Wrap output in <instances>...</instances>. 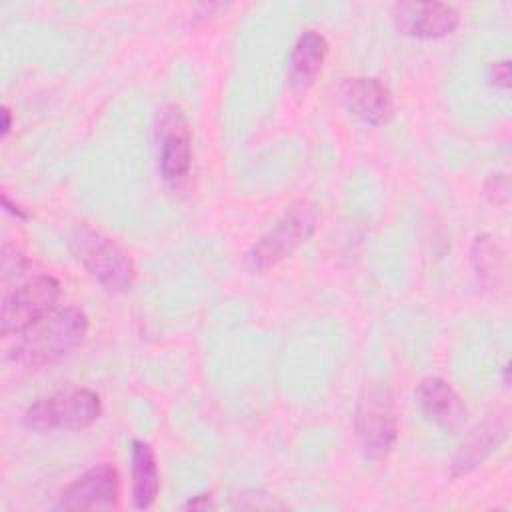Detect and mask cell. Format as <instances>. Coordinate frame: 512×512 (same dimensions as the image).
<instances>
[{"mask_svg": "<svg viewBox=\"0 0 512 512\" xmlns=\"http://www.w3.org/2000/svg\"><path fill=\"white\" fill-rule=\"evenodd\" d=\"M88 334V316L76 308H60L18 334L10 358L24 368H44L76 350Z\"/></svg>", "mask_w": 512, "mask_h": 512, "instance_id": "6da1fadb", "label": "cell"}, {"mask_svg": "<svg viewBox=\"0 0 512 512\" xmlns=\"http://www.w3.org/2000/svg\"><path fill=\"white\" fill-rule=\"evenodd\" d=\"M68 246L84 270L106 290L126 292L132 288L136 268L128 254L102 230L82 222L68 236Z\"/></svg>", "mask_w": 512, "mask_h": 512, "instance_id": "7a4b0ae2", "label": "cell"}, {"mask_svg": "<svg viewBox=\"0 0 512 512\" xmlns=\"http://www.w3.org/2000/svg\"><path fill=\"white\" fill-rule=\"evenodd\" d=\"M354 432L362 454L370 460H382L394 448L398 412L386 382L370 380L362 386L354 412Z\"/></svg>", "mask_w": 512, "mask_h": 512, "instance_id": "3957f363", "label": "cell"}, {"mask_svg": "<svg viewBox=\"0 0 512 512\" xmlns=\"http://www.w3.org/2000/svg\"><path fill=\"white\" fill-rule=\"evenodd\" d=\"M318 222L316 208L298 200L290 204L276 222L250 246L244 264L252 272H264L292 256L312 234Z\"/></svg>", "mask_w": 512, "mask_h": 512, "instance_id": "277c9868", "label": "cell"}, {"mask_svg": "<svg viewBox=\"0 0 512 512\" xmlns=\"http://www.w3.org/2000/svg\"><path fill=\"white\" fill-rule=\"evenodd\" d=\"M102 414V400L90 388H66L40 398L24 412V426L36 432L84 430Z\"/></svg>", "mask_w": 512, "mask_h": 512, "instance_id": "5b68a950", "label": "cell"}, {"mask_svg": "<svg viewBox=\"0 0 512 512\" xmlns=\"http://www.w3.org/2000/svg\"><path fill=\"white\" fill-rule=\"evenodd\" d=\"M60 282L52 274L32 276L2 296L0 332L2 336L22 334L56 310Z\"/></svg>", "mask_w": 512, "mask_h": 512, "instance_id": "8992f818", "label": "cell"}, {"mask_svg": "<svg viewBox=\"0 0 512 512\" xmlns=\"http://www.w3.org/2000/svg\"><path fill=\"white\" fill-rule=\"evenodd\" d=\"M392 22L404 36L438 40L458 30L460 12L446 2H398L392 6Z\"/></svg>", "mask_w": 512, "mask_h": 512, "instance_id": "52a82bcc", "label": "cell"}, {"mask_svg": "<svg viewBox=\"0 0 512 512\" xmlns=\"http://www.w3.org/2000/svg\"><path fill=\"white\" fill-rule=\"evenodd\" d=\"M120 498V476L110 464H96L58 496V510H110Z\"/></svg>", "mask_w": 512, "mask_h": 512, "instance_id": "ba28073f", "label": "cell"}, {"mask_svg": "<svg viewBox=\"0 0 512 512\" xmlns=\"http://www.w3.org/2000/svg\"><path fill=\"white\" fill-rule=\"evenodd\" d=\"M192 164V134L184 114L178 108H168L158 124V168L168 184H178L186 178Z\"/></svg>", "mask_w": 512, "mask_h": 512, "instance_id": "9c48e42d", "label": "cell"}, {"mask_svg": "<svg viewBox=\"0 0 512 512\" xmlns=\"http://www.w3.org/2000/svg\"><path fill=\"white\" fill-rule=\"evenodd\" d=\"M342 106L360 122L380 126L390 120L394 112V102L388 86L372 76L346 78L340 88Z\"/></svg>", "mask_w": 512, "mask_h": 512, "instance_id": "30bf717a", "label": "cell"}, {"mask_svg": "<svg viewBox=\"0 0 512 512\" xmlns=\"http://www.w3.org/2000/svg\"><path fill=\"white\" fill-rule=\"evenodd\" d=\"M414 400L420 412L442 430L456 432L464 426L468 410L462 396L440 376H426L414 388Z\"/></svg>", "mask_w": 512, "mask_h": 512, "instance_id": "8fae6325", "label": "cell"}, {"mask_svg": "<svg viewBox=\"0 0 512 512\" xmlns=\"http://www.w3.org/2000/svg\"><path fill=\"white\" fill-rule=\"evenodd\" d=\"M508 436V418L506 414H490L480 424H476L458 446L452 462L450 476L458 478L474 468H478Z\"/></svg>", "mask_w": 512, "mask_h": 512, "instance_id": "7c38bea8", "label": "cell"}, {"mask_svg": "<svg viewBox=\"0 0 512 512\" xmlns=\"http://www.w3.org/2000/svg\"><path fill=\"white\" fill-rule=\"evenodd\" d=\"M328 54L326 38L316 30H304L288 58V84L294 92H306L318 78Z\"/></svg>", "mask_w": 512, "mask_h": 512, "instance_id": "4fadbf2b", "label": "cell"}, {"mask_svg": "<svg viewBox=\"0 0 512 512\" xmlns=\"http://www.w3.org/2000/svg\"><path fill=\"white\" fill-rule=\"evenodd\" d=\"M132 504L146 510L154 504L160 490V472L152 446L144 440L132 442Z\"/></svg>", "mask_w": 512, "mask_h": 512, "instance_id": "5bb4252c", "label": "cell"}, {"mask_svg": "<svg viewBox=\"0 0 512 512\" xmlns=\"http://www.w3.org/2000/svg\"><path fill=\"white\" fill-rule=\"evenodd\" d=\"M236 500H250V502H242L240 508H284L282 502H276L272 496L256 490L242 492L236 496Z\"/></svg>", "mask_w": 512, "mask_h": 512, "instance_id": "9a60e30c", "label": "cell"}, {"mask_svg": "<svg viewBox=\"0 0 512 512\" xmlns=\"http://www.w3.org/2000/svg\"><path fill=\"white\" fill-rule=\"evenodd\" d=\"M486 78L492 86L506 90L510 86V62L508 60L492 62L486 70Z\"/></svg>", "mask_w": 512, "mask_h": 512, "instance_id": "2e32d148", "label": "cell"}, {"mask_svg": "<svg viewBox=\"0 0 512 512\" xmlns=\"http://www.w3.org/2000/svg\"><path fill=\"white\" fill-rule=\"evenodd\" d=\"M182 508L184 510H208V508H214V504L206 494H200V496H194L192 500H188Z\"/></svg>", "mask_w": 512, "mask_h": 512, "instance_id": "e0dca14e", "label": "cell"}, {"mask_svg": "<svg viewBox=\"0 0 512 512\" xmlns=\"http://www.w3.org/2000/svg\"><path fill=\"white\" fill-rule=\"evenodd\" d=\"M10 126H12V114H10V110L4 106V108H2V126H0V134H2V138H6V136H8Z\"/></svg>", "mask_w": 512, "mask_h": 512, "instance_id": "ac0fdd59", "label": "cell"}, {"mask_svg": "<svg viewBox=\"0 0 512 512\" xmlns=\"http://www.w3.org/2000/svg\"><path fill=\"white\" fill-rule=\"evenodd\" d=\"M2 204H4V208H6L8 212H12L14 216H18V218H26V214L22 212V208H20V206H16V204L12 206V204H10V198H8V194H2Z\"/></svg>", "mask_w": 512, "mask_h": 512, "instance_id": "d6986e66", "label": "cell"}, {"mask_svg": "<svg viewBox=\"0 0 512 512\" xmlns=\"http://www.w3.org/2000/svg\"><path fill=\"white\" fill-rule=\"evenodd\" d=\"M508 372H510V366H508V364H504V386H508V384H510V378H508Z\"/></svg>", "mask_w": 512, "mask_h": 512, "instance_id": "ffe728a7", "label": "cell"}]
</instances>
